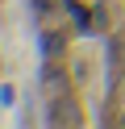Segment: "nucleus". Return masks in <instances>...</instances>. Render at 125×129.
<instances>
[{"instance_id":"nucleus-1","label":"nucleus","mask_w":125,"mask_h":129,"mask_svg":"<svg viewBox=\"0 0 125 129\" xmlns=\"http://www.w3.org/2000/svg\"><path fill=\"white\" fill-rule=\"evenodd\" d=\"M63 4H67V13H71V21H75V25H79V29H88V13H83V4H79V0H63Z\"/></svg>"},{"instance_id":"nucleus-2","label":"nucleus","mask_w":125,"mask_h":129,"mask_svg":"<svg viewBox=\"0 0 125 129\" xmlns=\"http://www.w3.org/2000/svg\"><path fill=\"white\" fill-rule=\"evenodd\" d=\"M38 46H42V54H46V58H54V54L63 50V38H58V34H46V38H42Z\"/></svg>"},{"instance_id":"nucleus-3","label":"nucleus","mask_w":125,"mask_h":129,"mask_svg":"<svg viewBox=\"0 0 125 129\" xmlns=\"http://www.w3.org/2000/svg\"><path fill=\"white\" fill-rule=\"evenodd\" d=\"M0 104H4V108L17 104V87H13V83H0Z\"/></svg>"}]
</instances>
